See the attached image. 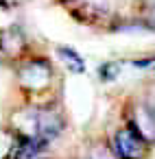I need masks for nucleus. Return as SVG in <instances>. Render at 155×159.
Wrapping results in <instances>:
<instances>
[{"label":"nucleus","instance_id":"nucleus-1","mask_svg":"<svg viewBox=\"0 0 155 159\" xmlns=\"http://www.w3.org/2000/svg\"><path fill=\"white\" fill-rule=\"evenodd\" d=\"M11 72H13V87L18 94V102L46 105L59 100L55 92L59 85V74L48 55L33 52L22 61H18L11 68Z\"/></svg>","mask_w":155,"mask_h":159},{"label":"nucleus","instance_id":"nucleus-2","mask_svg":"<svg viewBox=\"0 0 155 159\" xmlns=\"http://www.w3.org/2000/svg\"><path fill=\"white\" fill-rule=\"evenodd\" d=\"M37 52L33 48V42L22 24H9L0 29V63L7 66L9 70L22 61L24 57Z\"/></svg>","mask_w":155,"mask_h":159},{"label":"nucleus","instance_id":"nucleus-3","mask_svg":"<svg viewBox=\"0 0 155 159\" xmlns=\"http://www.w3.org/2000/svg\"><path fill=\"white\" fill-rule=\"evenodd\" d=\"M109 142H111V146L120 159H146L151 152V144L129 122L116 126Z\"/></svg>","mask_w":155,"mask_h":159},{"label":"nucleus","instance_id":"nucleus-4","mask_svg":"<svg viewBox=\"0 0 155 159\" xmlns=\"http://www.w3.org/2000/svg\"><path fill=\"white\" fill-rule=\"evenodd\" d=\"M66 129H68V116L59 100L37 105V133L44 142L53 144L66 133Z\"/></svg>","mask_w":155,"mask_h":159},{"label":"nucleus","instance_id":"nucleus-5","mask_svg":"<svg viewBox=\"0 0 155 159\" xmlns=\"http://www.w3.org/2000/svg\"><path fill=\"white\" fill-rule=\"evenodd\" d=\"M124 122H129L151 146H155V111L144 98H133L127 102Z\"/></svg>","mask_w":155,"mask_h":159},{"label":"nucleus","instance_id":"nucleus-6","mask_svg":"<svg viewBox=\"0 0 155 159\" xmlns=\"http://www.w3.org/2000/svg\"><path fill=\"white\" fill-rule=\"evenodd\" d=\"M55 55H57V59L61 61V66L68 72H72V74H83L85 72V59L74 48H70V46H57Z\"/></svg>","mask_w":155,"mask_h":159},{"label":"nucleus","instance_id":"nucleus-7","mask_svg":"<svg viewBox=\"0 0 155 159\" xmlns=\"http://www.w3.org/2000/svg\"><path fill=\"white\" fill-rule=\"evenodd\" d=\"M79 159H120L109 139H92L85 144Z\"/></svg>","mask_w":155,"mask_h":159},{"label":"nucleus","instance_id":"nucleus-8","mask_svg":"<svg viewBox=\"0 0 155 159\" xmlns=\"http://www.w3.org/2000/svg\"><path fill=\"white\" fill-rule=\"evenodd\" d=\"M18 133L5 122L0 124V159H13L16 146H18Z\"/></svg>","mask_w":155,"mask_h":159},{"label":"nucleus","instance_id":"nucleus-9","mask_svg":"<svg viewBox=\"0 0 155 159\" xmlns=\"http://www.w3.org/2000/svg\"><path fill=\"white\" fill-rule=\"evenodd\" d=\"M120 68H122L120 61H107V63H103V66L98 68V79H101L103 83H111V81L118 79Z\"/></svg>","mask_w":155,"mask_h":159},{"label":"nucleus","instance_id":"nucleus-10","mask_svg":"<svg viewBox=\"0 0 155 159\" xmlns=\"http://www.w3.org/2000/svg\"><path fill=\"white\" fill-rule=\"evenodd\" d=\"M140 9H142V18H146L153 26H155V0H140Z\"/></svg>","mask_w":155,"mask_h":159},{"label":"nucleus","instance_id":"nucleus-11","mask_svg":"<svg viewBox=\"0 0 155 159\" xmlns=\"http://www.w3.org/2000/svg\"><path fill=\"white\" fill-rule=\"evenodd\" d=\"M142 98H144V100L148 102V107L155 111V81H151V83H148V89L144 92V96H142Z\"/></svg>","mask_w":155,"mask_h":159},{"label":"nucleus","instance_id":"nucleus-12","mask_svg":"<svg viewBox=\"0 0 155 159\" xmlns=\"http://www.w3.org/2000/svg\"><path fill=\"white\" fill-rule=\"evenodd\" d=\"M53 2H55V5H61V7L68 9V7H72L74 2H79V0H53Z\"/></svg>","mask_w":155,"mask_h":159},{"label":"nucleus","instance_id":"nucleus-13","mask_svg":"<svg viewBox=\"0 0 155 159\" xmlns=\"http://www.w3.org/2000/svg\"><path fill=\"white\" fill-rule=\"evenodd\" d=\"M37 159H53V157H46V155H42V157H37Z\"/></svg>","mask_w":155,"mask_h":159}]
</instances>
